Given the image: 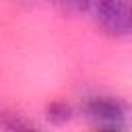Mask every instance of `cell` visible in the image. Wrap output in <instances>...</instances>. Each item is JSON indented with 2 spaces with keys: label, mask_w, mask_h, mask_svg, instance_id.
I'll use <instances>...</instances> for the list:
<instances>
[{
  "label": "cell",
  "mask_w": 132,
  "mask_h": 132,
  "mask_svg": "<svg viewBox=\"0 0 132 132\" xmlns=\"http://www.w3.org/2000/svg\"><path fill=\"white\" fill-rule=\"evenodd\" d=\"M80 113L91 126L101 130H122L130 122L128 105L122 99L109 95L87 97L80 105Z\"/></svg>",
  "instance_id": "1"
},
{
  "label": "cell",
  "mask_w": 132,
  "mask_h": 132,
  "mask_svg": "<svg viewBox=\"0 0 132 132\" xmlns=\"http://www.w3.org/2000/svg\"><path fill=\"white\" fill-rule=\"evenodd\" d=\"M95 23L109 35L132 33V0H93Z\"/></svg>",
  "instance_id": "2"
},
{
  "label": "cell",
  "mask_w": 132,
  "mask_h": 132,
  "mask_svg": "<svg viewBox=\"0 0 132 132\" xmlns=\"http://www.w3.org/2000/svg\"><path fill=\"white\" fill-rule=\"evenodd\" d=\"M0 128L4 130H33L37 124L14 109H0Z\"/></svg>",
  "instance_id": "3"
},
{
  "label": "cell",
  "mask_w": 132,
  "mask_h": 132,
  "mask_svg": "<svg viewBox=\"0 0 132 132\" xmlns=\"http://www.w3.org/2000/svg\"><path fill=\"white\" fill-rule=\"evenodd\" d=\"M74 116V111H72V107L68 105V103H64V101H54V103H50L47 107H45V118L52 122V124H66L70 118Z\"/></svg>",
  "instance_id": "4"
},
{
  "label": "cell",
  "mask_w": 132,
  "mask_h": 132,
  "mask_svg": "<svg viewBox=\"0 0 132 132\" xmlns=\"http://www.w3.org/2000/svg\"><path fill=\"white\" fill-rule=\"evenodd\" d=\"M50 2L68 14H82L93 8V0H50Z\"/></svg>",
  "instance_id": "5"
}]
</instances>
